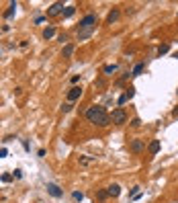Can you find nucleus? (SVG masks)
I'll list each match as a JSON object with an SVG mask.
<instances>
[{
	"label": "nucleus",
	"mask_w": 178,
	"mask_h": 203,
	"mask_svg": "<svg viewBox=\"0 0 178 203\" xmlns=\"http://www.w3.org/2000/svg\"><path fill=\"white\" fill-rule=\"evenodd\" d=\"M86 119H88L90 123L98 125V127H107V125L111 123V115L107 113V109L100 107V105L88 107V109H86Z\"/></svg>",
	"instance_id": "nucleus-1"
},
{
	"label": "nucleus",
	"mask_w": 178,
	"mask_h": 203,
	"mask_svg": "<svg viewBox=\"0 0 178 203\" xmlns=\"http://www.w3.org/2000/svg\"><path fill=\"white\" fill-rule=\"evenodd\" d=\"M94 29H96V15L88 12L84 19L80 21V27H78V31H76V37H78V41H86L88 37H92Z\"/></svg>",
	"instance_id": "nucleus-2"
},
{
	"label": "nucleus",
	"mask_w": 178,
	"mask_h": 203,
	"mask_svg": "<svg viewBox=\"0 0 178 203\" xmlns=\"http://www.w3.org/2000/svg\"><path fill=\"white\" fill-rule=\"evenodd\" d=\"M111 121H113L115 125H123V123H127V113H125V109H115L113 113H111Z\"/></svg>",
	"instance_id": "nucleus-3"
},
{
	"label": "nucleus",
	"mask_w": 178,
	"mask_h": 203,
	"mask_svg": "<svg viewBox=\"0 0 178 203\" xmlns=\"http://www.w3.org/2000/svg\"><path fill=\"white\" fill-rule=\"evenodd\" d=\"M144 148H145L144 139H131V142H129V150H131L133 154H141Z\"/></svg>",
	"instance_id": "nucleus-4"
},
{
	"label": "nucleus",
	"mask_w": 178,
	"mask_h": 203,
	"mask_svg": "<svg viewBox=\"0 0 178 203\" xmlns=\"http://www.w3.org/2000/svg\"><path fill=\"white\" fill-rule=\"evenodd\" d=\"M64 12V2H53V4L47 8V17H57Z\"/></svg>",
	"instance_id": "nucleus-5"
},
{
	"label": "nucleus",
	"mask_w": 178,
	"mask_h": 203,
	"mask_svg": "<svg viewBox=\"0 0 178 203\" xmlns=\"http://www.w3.org/2000/svg\"><path fill=\"white\" fill-rule=\"evenodd\" d=\"M47 193H49L51 197H55V199L64 197V191H62V189H59L55 183H47Z\"/></svg>",
	"instance_id": "nucleus-6"
},
{
	"label": "nucleus",
	"mask_w": 178,
	"mask_h": 203,
	"mask_svg": "<svg viewBox=\"0 0 178 203\" xmlns=\"http://www.w3.org/2000/svg\"><path fill=\"white\" fill-rule=\"evenodd\" d=\"M80 97H82V88H80V86H72V88L68 90V101H70V103L78 101Z\"/></svg>",
	"instance_id": "nucleus-7"
},
{
	"label": "nucleus",
	"mask_w": 178,
	"mask_h": 203,
	"mask_svg": "<svg viewBox=\"0 0 178 203\" xmlns=\"http://www.w3.org/2000/svg\"><path fill=\"white\" fill-rule=\"evenodd\" d=\"M119 17H121V10H119V8H113V10L109 12V17H107V25H113V23H117Z\"/></svg>",
	"instance_id": "nucleus-8"
},
{
	"label": "nucleus",
	"mask_w": 178,
	"mask_h": 203,
	"mask_svg": "<svg viewBox=\"0 0 178 203\" xmlns=\"http://www.w3.org/2000/svg\"><path fill=\"white\" fill-rule=\"evenodd\" d=\"M107 193H109V197H119V195H121V187H119V185H111V187L107 189Z\"/></svg>",
	"instance_id": "nucleus-9"
},
{
	"label": "nucleus",
	"mask_w": 178,
	"mask_h": 203,
	"mask_svg": "<svg viewBox=\"0 0 178 203\" xmlns=\"http://www.w3.org/2000/svg\"><path fill=\"white\" fill-rule=\"evenodd\" d=\"M148 150H149V154H158L160 152V139H152L149 146H148Z\"/></svg>",
	"instance_id": "nucleus-10"
},
{
	"label": "nucleus",
	"mask_w": 178,
	"mask_h": 203,
	"mask_svg": "<svg viewBox=\"0 0 178 203\" xmlns=\"http://www.w3.org/2000/svg\"><path fill=\"white\" fill-rule=\"evenodd\" d=\"M92 162H96V156H80V166H88Z\"/></svg>",
	"instance_id": "nucleus-11"
},
{
	"label": "nucleus",
	"mask_w": 178,
	"mask_h": 203,
	"mask_svg": "<svg viewBox=\"0 0 178 203\" xmlns=\"http://www.w3.org/2000/svg\"><path fill=\"white\" fill-rule=\"evenodd\" d=\"M62 55H64V58H72V55H74V45H72V43H66Z\"/></svg>",
	"instance_id": "nucleus-12"
},
{
	"label": "nucleus",
	"mask_w": 178,
	"mask_h": 203,
	"mask_svg": "<svg viewBox=\"0 0 178 203\" xmlns=\"http://www.w3.org/2000/svg\"><path fill=\"white\" fill-rule=\"evenodd\" d=\"M117 70H119V66H117V64H107V66L103 68V72H104L107 76H111V74H115Z\"/></svg>",
	"instance_id": "nucleus-13"
},
{
	"label": "nucleus",
	"mask_w": 178,
	"mask_h": 203,
	"mask_svg": "<svg viewBox=\"0 0 178 203\" xmlns=\"http://www.w3.org/2000/svg\"><path fill=\"white\" fill-rule=\"evenodd\" d=\"M16 12V2H10V6L4 10V19H10V17Z\"/></svg>",
	"instance_id": "nucleus-14"
},
{
	"label": "nucleus",
	"mask_w": 178,
	"mask_h": 203,
	"mask_svg": "<svg viewBox=\"0 0 178 203\" xmlns=\"http://www.w3.org/2000/svg\"><path fill=\"white\" fill-rule=\"evenodd\" d=\"M51 37H55V27H47V29L43 31V39H51Z\"/></svg>",
	"instance_id": "nucleus-15"
},
{
	"label": "nucleus",
	"mask_w": 178,
	"mask_h": 203,
	"mask_svg": "<svg viewBox=\"0 0 178 203\" xmlns=\"http://www.w3.org/2000/svg\"><path fill=\"white\" fill-rule=\"evenodd\" d=\"M96 199H98V201H107V199H109L107 189H98V191H96Z\"/></svg>",
	"instance_id": "nucleus-16"
},
{
	"label": "nucleus",
	"mask_w": 178,
	"mask_h": 203,
	"mask_svg": "<svg viewBox=\"0 0 178 203\" xmlns=\"http://www.w3.org/2000/svg\"><path fill=\"white\" fill-rule=\"evenodd\" d=\"M74 12H76L74 6H66L64 12H62V17H64V19H70V17H74Z\"/></svg>",
	"instance_id": "nucleus-17"
},
{
	"label": "nucleus",
	"mask_w": 178,
	"mask_h": 203,
	"mask_svg": "<svg viewBox=\"0 0 178 203\" xmlns=\"http://www.w3.org/2000/svg\"><path fill=\"white\" fill-rule=\"evenodd\" d=\"M145 70V64H135V68H133V72H131V76H139L141 72Z\"/></svg>",
	"instance_id": "nucleus-18"
},
{
	"label": "nucleus",
	"mask_w": 178,
	"mask_h": 203,
	"mask_svg": "<svg viewBox=\"0 0 178 203\" xmlns=\"http://www.w3.org/2000/svg\"><path fill=\"white\" fill-rule=\"evenodd\" d=\"M168 51H170V45L168 43H162L158 47V55H164V54H168Z\"/></svg>",
	"instance_id": "nucleus-19"
},
{
	"label": "nucleus",
	"mask_w": 178,
	"mask_h": 203,
	"mask_svg": "<svg viewBox=\"0 0 178 203\" xmlns=\"http://www.w3.org/2000/svg\"><path fill=\"white\" fill-rule=\"evenodd\" d=\"M94 86H96V88H104V86H107V82H104L103 78H96V80H94Z\"/></svg>",
	"instance_id": "nucleus-20"
},
{
	"label": "nucleus",
	"mask_w": 178,
	"mask_h": 203,
	"mask_svg": "<svg viewBox=\"0 0 178 203\" xmlns=\"http://www.w3.org/2000/svg\"><path fill=\"white\" fill-rule=\"evenodd\" d=\"M125 97H127V101H129V99H133V97H135V88H133V86H129V88H127Z\"/></svg>",
	"instance_id": "nucleus-21"
},
{
	"label": "nucleus",
	"mask_w": 178,
	"mask_h": 203,
	"mask_svg": "<svg viewBox=\"0 0 178 203\" xmlns=\"http://www.w3.org/2000/svg\"><path fill=\"white\" fill-rule=\"evenodd\" d=\"M12 178H15L12 174H8V172H6V174H2V177H0V181H2V183H10Z\"/></svg>",
	"instance_id": "nucleus-22"
},
{
	"label": "nucleus",
	"mask_w": 178,
	"mask_h": 203,
	"mask_svg": "<svg viewBox=\"0 0 178 203\" xmlns=\"http://www.w3.org/2000/svg\"><path fill=\"white\" fill-rule=\"evenodd\" d=\"M72 197H74L76 201H82V199H84V193H80V191H74V193H72Z\"/></svg>",
	"instance_id": "nucleus-23"
},
{
	"label": "nucleus",
	"mask_w": 178,
	"mask_h": 203,
	"mask_svg": "<svg viewBox=\"0 0 178 203\" xmlns=\"http://www.w3.org/2000/svg\"><path fill=\"white\" fill-rule=\"evenodd\" d=\"M139 125H141V119H139V117L131 119V127H139Z\"/></svg>",
	"instance_id": "nucleus-24"
},
{
	"label": "nucleus",
	"mask_w": 178,
	"mask_h": 203,
	"mask_svg": "<svg viewBox=\"0 0 178 203\" xmlns=\"http://www.w3.org/2000/svg\"><path fill=\"white\" fill-rule=\"evenodd\" d=\"M72 111V103H66L64 107H62V113H70Z\"/></svg>",
	"instance_id": "nucleus-25"
},
{
	"label": "nucleus",
	"mask_w": 178,
	"mask_h": 203,
	"mask_svg": "<svg viewBox=\"0 0 178 203\" xmlns=\"http://www.w3.org/2000/svg\"><path fill=\"white\" fill-rule=\"evenodd\" d=\"M12 177H15V178H21V177H23V170H21V168H16L15 172H12Z\"/></svg>",
	"instance_id": "nucleus-26"
},
{
	"label": "nucleus",
	"mask_w": 178,
	"mask_h": 203,
	"mask_svg": "<svg viewBox=\"0 0 178 203\" xmlns=\"http://www.w3.org/2000/svg\"><path fill=\"white\" fill-rule=\"evenodd\" d=\"M117 103H119V105H125V103H127V97H125V94H121V97H119V101H117Z\"/></svg>",
	"instance_id": "nucleus-27"
},
{
	"label": "nucleus",
	"mask_w": 178,
	"mask_h": 203,
	"mask_svg": "<svg viewBox=\"0 0 178 203\" xmlns=\"http://www.w3.org/2000/svg\"><path fill=\"white\" fill-rule=\"evenodd\" d=\"M6 156H8V150L2 148V150H0V158H6Z\"/></svg>",
	"instance_id": "nucleus-28"
},
{
	"label": "nucleus",
	"mask_w": 178,
	"mask_h": 203,
	"mask_svg": "<svg viewBox=\"0 0 178 203\" xmlns=\"http://www.w3.org/2000/svg\"><path fill=\"white\" fill-rule=\"evenodd\" d=\"M57 39L62 41V43H66V41H68V35H66V33H62V35H59V37H57Z\"/></svg>",
	"instance_id": "nucleus-29"
},
{
	"label": "nucleus",
	"mask_w": 178,
	"mask_h": 203,
	"mask_svg": "<svg viewBox=\"0 0 178 203\" xmlns=\"http://www.w3.org/2000/svg\"><path fill=\"white\" fill-rule=\"evenodd\" d=\"M80 82V76H72V84H78Z\"/></svg>",
	"instance_id": "nucleus-30"
},
{
	"label": "nucleus",
	"mask_w": 178,
	"mask_h": 203,
	"mask_svg": "<svg viewBox=\"0 0 178 203\" xmlns=\"http://www.w3.org/2000/svg\"><path fill=\"white\" fill-rule=\"evenodd\" d=\"M172 115H174V117H176V119H178V107H176V109H174V111H172Z\"/></svg>",
	"instance_id": "nucleus-31"
}]
</instances>
